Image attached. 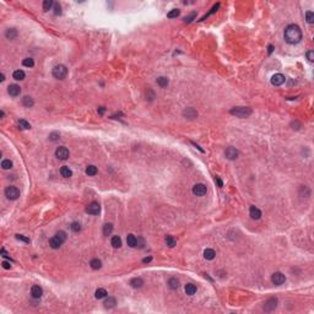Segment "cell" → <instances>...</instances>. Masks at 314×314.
Segmentation results:
<instances>
[{"mask_svg": "<svg viewBox=\"0 0 314 314\" xmlns=\"http://www.w3.org/2000/svg\"><path fill=\"white\" fill-rule=\"evenodd\" d=\"M5 37L10 39V41H14L16 37H17V31L15 28H9V30H6L5 32Z\"/></svg>", "mask_w": 314, "mask_h": 314, "instance_id": "44dd1931", "label": "cell"}, {"mask_svg": "<svg viewBox=\"0 0 314 314\" xmlns=\"http://www.w3.org/2000/svg\"><path fill=\"white\" fill-rule=\"evenodd\" d=\"M61 244H63V242L58 238L57 236H54L53 238L49 239V246H51L53 249H58V248H60V247H61Z\"/></svg>", "mask_w": 314, "mask_h": 314, "instance_id": "2e32d148", "label": "cell"}, {"mask_svg": "<svg viewBox=\"0 0 314 314\" xmlns=\"http://www.w3.org/2000/svg\"><path fill=\"white\" fill-rule=\"evenodd\" d=\"M271 281H273L274 285L280 286L286 281V277H285V275L282 273H274L273 276H271Z\"/></svg>", "mask_w": 314, "mask_h": 314, "instance_id": "ba28073f", "label": "cell"}, {"mask_svg": "<svg viewBox=\"0 0 314 314\" xmlns=\"http://www.w3.org/2000/svg\"><path fill=\"white\" fill-rule=\"evenodd\" d=\"M98 113H100V114H103V113H104V108H103V107H100V108H98Z\"/></svg>", "mask_w": 314, "mask_h": 314, "instance_id": "db71d44e", "label": "cell"}, {"mask_svg": "<svg viewBox=\"0 0 314 314\" xmlns=\"http://www.w3.org/2000/svg\"><path fill=\"white\" fill-rule=\"evenodd\" d=\"M183 117L187 118V119H195V118L198 117V112L195 110L194 108H192V107L185 108L183 110Z\"/></svg>", "mask_w": 314, "mask_h": 314, "instance_id": "8fae6325", "label": "cell"}, {"mask_svg": "<svg viewBox=\"0 0 314 314\" xmlns=\"http://www.w3.org/2000/svg\"><path fill=\"white\" fill-rule=\"evenodd\" d=\"M8 92H9L10 96L16 97V96H19L21 93V87L19 85H16V83H12V85H10L8 87Z\"/></svg>", "mask_w": 314, "mask_h": 314, "instance_id": "4fadbf2b", "label": "cell"}, {"mask_svg": "<svg viewBox=\"0 0 314 314\" xmlns=\"http://www.w3.org/2000/svg\"><path fill=\"white\" fill-rule=\"evenodd\" d=\"M86 174L87 176H96L97 174V167L96 166H87L86 168Z\"/></svg>", "mask_w": 314, "mask_h": 314, "instance_id": "4dcf8cb0", "label": "cell"}, {"mask_svg": "<svg viewBox=\"0 0 314 314\" xmlns=\"http://www.w3.org/2000/svg\"><path fill=\"white\" fill-rule=\"evenodd\" d=\"M249 215H250V217H252L253 220H259L261 217V211L255 206H250Z\"/></svg>", "mask_w": 314, "mask_h": 314, "instance_id": "5bb4252c", "label": "cell"}, {"mask_svg": "<svg viewBox=\"0 0 314 314\" xmlns=\"http://www.w3.org/2000/svg\"><path fill=\"white\" fill-rule=\"evenodd\" d=\"M285 81H286V78L282 74H275L273 78H271V83H273L274 86H281Z\"/></svg>", "mask_w": 314, "mask_h": 314, "instance_id": "30bf717a", "label": "cell"}, {"mask_svg": "<svg viewBox=\"0 0 314 314\" xmlns=\"http://www.w3.org/2000/svg\"><path fill=\"white\" fill-rule=\"evenodd\" d=\"M22 65L26 66V68H32L34 65V61H33L32 58H26V59L22 60Z\"/></svg>", "mask_w": 314, "mask_h": 314, "instance_id": "d590c367", "label": "cell"}, {"mask_svg": "<svg viewBox=\"0 0 314 314\" xmlns=\"http://www.w3.org/2000/svg\"><path fill=\"white\" fill-rule=\"evenodd\" d=\"M52 6H53V1H52V0H44V1H43V10L44 11H48V10L52 8Z\"/></svg>", "mask_w": 314, "mask_h": 314, "instance_id": "b9f144b4", "label": "cell"}, {"mask_svg": "<svg viewBox=\"0 0 314 314\" xmlns=\"http://www.w3.org/2000/svg\"><path fill=\"white\" fill-rule=\"evenodd\" d=\"M277 307V298L275 297H271L269 298L266 302H265L264 304V310L265 312H271V310H274L275 308Z\"/></svg>", "mask_w": 314, "mask_h": 314, "instance_id": "52a82bcc", "label": "cell"}, {"mask_svg": "<svg viewBox=\"0 0 314 314\" xmlns=\"http://www.w3.org/2000/svg\"><path fill=\"white\" fill-rule=\"evenodd\" d=\"M152 260V256H147V258H145V259H142V263H150Z\"/></svg>", "mask_w": 314, "mask_h": 314, "instance_id": "f5cc1de1", "label": "cell"}, {"mask_svg": "<svg viewBox=\"0 0 314 314\" xmlns=\"http://www.w3.org/2000/svg\"><path fill=\"white\" fill-rule=\"evenodd\" d=\"M204 256H205V259H207V260H212V259H215L216 253H215L214 249L207 248V249H205V252H204Z\"/></svg>", "mask_w": 314, "mask_h": 314, "instance_id": "603a6c76", "label": "cell"}, {"mask_svg": "<svg viewBox=\"0 0 314 314\" xmlns=\"http://www.w3.org/2000/svg\"><path fill=\"white\" fill-rule=\"evenodd\" d=\"M195 17H197V12H192L189 16H187V17L184 19V22H185V23H189V22H192V21H193Z\"/></svg>", "mask_w": 314, "mask_h": 314, "instance_id": "ee69618b", "label": "cell"}, {"mask_svg": "<svg viewBox=\"0 0 314 314\" xmlns=\"http://www.w3.org/2000/svg\"><path fill=\"white\" fill-rule=\"evenodd\" d=\"M101 211V206L97 201H92L87 207H86V212L90 215H98Z\"/></svg>", "mask_w": 314, "mask_h": 314, "instance_id": "8992f818", "label": "cell"}, {"mask_svg": "<svg viewBox=\"0 0 314 314\" xmlns=\"http://www.w3.org/2000/svg\"><path fill=\"white\" fill-rule=\"evenodd\" d=\"M179 14H180V10H178V9H173V10H171L168 14H167V17H169V19L178 17V16H179Z\"/></svg>", "mask_w": 314, "mask_h": 314, "instance_id": "8d00e7d4", "label": "cell"}, {"mask_svg": "<svg viewBox=\"0 0 314 314\" xmlns=\"http://www.w3.org/2000/svg\"><path fill=\"white\" fill-rule=\"evenodd\" d=\"M60 174L64 178H70L71 176H73V171L69 168L68 166H63L61 168H60Z\"/></svg>", "mask_w": 314, "mask_h": 314, "instance_id": "d6986e66", "label": "cell"}, {"mask_svg": "<svg viewBox=\"0 0 314 314\" xmlns=\"http://www.w3.org/2000/svg\"><path fill=\"white\" fill-rule=\"evenodd\" d=\"M4 80H5V76H4V74H1V79H0V81H1V82H3Z\"/></svg>", "mask_w": 314, "mask_h": 314, "instance_id": "9f6ffc18", "label": "cell"}, {"mask_svg": "<svg viewBox=\"0 0 314 314\" xmlns=\"http://www.w3.org/2000/svg\"><path fill=\"white\" fill-rule=\"evenodd\" d=\"M1 167L4 169H10L12 167V162L10 161V159H4V161L1 162Z\"/></svg>", "mask_w": 314, "mask_h": 314, "instance_id": "ab89813d", "label": "cell"}, {"mask_svg": "<svg viewBox=\"0 0 314 314\" xmlns=\"http://www.w3.org/2000/svg\"><path fill=\"white\" fill-rule=\"evenodd\" d=\"M69 150L66 147H64V146H60V147H58L57 150H55V156H57L59 159H66L69 157Z\"/></svg>", "mask_w": 314, "mask_h": 314, "instance_id": "9c48e42d", "label": "cell"}, {"mask_svg": "<svg viewBox=\"0 0 314 314\" xmlns=\"http://www.w3.org/2000/svg\"><path fill=\"white\" fill-rule=\"evenodd\" d=\"M229 113L237 118H242L243 119V118H248L252 114V108H249V107H233L229 110Z\"/></svg>", "mask_w": 314, "mask_h": 314, "instance_id": "7a4b0ae2", "label": "cell"}, {"mask_svg": "<svg viewBox=\"0 0 314 314\" xmlns=\"http://www.w3.org/2000/svg\"><path fill=\"white\" fill-rule=\"evenodd\" d=\"M107 291L104 290V288H98L96 292H95V297L97 298V299H102V298H104V297H107Z\"/></svg>", "mask_w": 314, "mask_h": 314, "instance_id": "484cf974", "label": "cell"}, {"mask_svg": "<svg viewBox=\"0 0 314 314\" xmlns=\"http://www.w3.org/2000/svg\"><path fill=\"white\" fill-rule=\"evenodd\" d=\"M215 180H216V183H217V185H219V187H223V183H222V180H221V179H220L219 177H216V179H215Z\"/></svg>", "mask_w": 314, "mask_h": 314, "instance_id": "816d5d0a", "label": "cell"}, {"mask_svg": "<svg viewBox=\"0 0 314 314\" xmlns=\"http://www.w3.org/2000/svg\"><path fill=\"white\" fill-rule=\"evenodd\" d=\"M3 268L8 270V269L11 268V265H10V263H8V261H3Z\"/></svg>", "mask_w": 314, "mask_h": 314, "instance_id": "f907efd6", "label": "cell"}, {"mask_svg": "<svg viewBox=\"0 0 314 314\" xmlns=\"http://www.w3.org/2000/svg\"><path fill=\"white\" fill-rule=\"evenodd\" d=\"M16 239L22 241V242H25V243H30V242H31L30 238H27V237H25L23 234H16Z\"/></svg>", "mask_w": 314, "mask_h": 314, "instance_id": "bcb514c9", "label": "cell"}, {"mask_svg": "<svg viewBox=\"0 0 314 314\" xmlns=\"http://www.w3.org/2000/svg\"><path fill=\"white\" fill-rule=\"evenodd\" d=\"M31 295H32L33 298H41L42 295H43V290H42L39 286L34 285V286H32V288H31Z\"/></svg>", "mask_w": 314, "mask_h": 314, "instance_id": "9a60e30c", "label": "cell"}, {"mask_svg": "<svg viewBox=\"0 0 314 314\" xmlns=\"http://www.w3.org/2000/svg\"><path fill=\"white\" fill-rule=\"evenodd\" d=\"M53 76L55 79H58V80H63V79H65L66 78V75H68V68L65 65H63V64H59V65H55L53 68V71H52Z\"/></svg>", "mask_w": 314, "mask_h": 314, "instance_id": "3957f363", "label": "cell"}, {"mask_svg": "<svg viewBox=\"0 0 314 314\" xmlns=\"http://www.w3.org/2000/svg\"><path fill=\"white\" fill-rule=\"evenodd\" d=\"M55 236H57V237H58V238H59V239H60L63 243H64V242L66 241V234H65V232L59 231V232H58L57 234H55Z\"/></svg>", "mask_w": 314, "mask_h": 314, "instance_id": "f6af8a7d", "label": "cell"}, {"mask_svg": "<svg viewBox=\"0 0 314 314\" xmlns=\"http://www.w3.org/2000/svg\"><path fill=\"white\" fill-rule=\"evenodd\" d=\"M103 304H104L106 308H113V307H115V304H117V301H115L114 297H108V298H106V301H104Z\"/></svg>", "mask_w": 314, "mask_h": 314, "instance_id": "7402d4cb", "label": "cell"}, {"mask_svg": "<svg viewBox=\"0 0 314 314\" xmlns=\"http://www.w3.org/2000/svg\"><path fill=\"white\" fill-rule=\"evenodd\" d=\"M25 73L22 71V70H16V71H14V74H12V78L15 79V80H17V81H21V80H23L25 79Z\"/></svg>", "mask_w": 314, "mask_h": 314, "instance_id": "4316f807", "label": "cell"}, {"mask_svg": "<svg viewBox=\"0 0 314 314\" xmlns=\"http://www.w3.org/2000/svg\"><path fill=\"white\" fill-rule=\"evenodd\" d=\"M113 231V225L112 223H106V225L103 226V234L104 236H109Z\"/></svg>", "mask_w": 314, "mask_h": 314, "instance_id": "f1b7e54d", "label": "cell"}, {"mask_svg": "<svg viewBox=\"0 0 314 314\" xmlns=\"http://www.w3.org/2000/svg\"><path fill=\"white\" fill-rule=\"evenodd\" d=\"M54 14H55V15H60V14H61V6L58 3L54 4Z\"/></svg>", "mask_w": 314, "mask_h": 314, "instance_id": "7dc6e473", "label": "cell"}, {"mask_svg": "<svg viewBox=\"0 0 314 314\" xmlns=\"http://www.w3.org/2000/svg\"><path fill=\"white\" fill-rule=\"evenodd\" d=\"M90 265H91V268H92L93 270H98V269H101V266H102V263H101V260H98V259H93V260H91Z\"/></svg>", "mask_w": 314, "mask_h": 314, "instance_id": "d6a6232c", "label": "cell"}, {"mask_svg": "<svg viewBox=\"0 0 314 314\" xmlns=\"http://www.w3.org/2000/svg\"><path fill=\"white\" fill-rule=\"evenodd\" d=\"M303 37L302 34V31L301 28L297 26V25H288L287 27L285 28V32H283V38L285 41L287 42L288 44H297L301 42Z\"/></svg>", "mask_w": 314, "mask_h": 314, "instance_id": "6da1fadb", "label": "cell"}, {"mask_svg": "<svg viewBox=\"0 0 314 314\" xmlns=\"http://www.w3.org/2000/svg\"><path fill=\"white\" fill-rule=\"evenodd\" d=\"M206 192H207V188L203 183H198L193 187V194L197 195V197H203V195L206 194Z\"/></svg>", "mask_w": 314, "mask_h": 314, "instance_id": "5b68a950", "label": "cell"}, {"mask_svg": "<svg viewBox=\"0 0 314 314\" xmlns=\"http://www.w3.org/2000/svg\"><path fill=\"white\" fill-rule=\"evenodd\" d=\"M166 243H167V246H168V247L173 248L174 246H176V243H177V242H176V239H174L172 236H167V237H166Z\"/></svg>", "mask_w": 314, "mask_h": 314, "instance_id": "e575fe53", "label": "cell"}, {"mask_svg": "<svg viewBox=\"0 0 314 314\" xmlns=\"http://www.w3.org/2000/svg\"><path fill=\"white\" fill-rule=\"evenodd\" d=\"M110 244L114 248H120L122 247V239H120V237L119 236H113V237H112Z\"/></svg>", "mask_w": 314, "mask_h": 314, "instance_id": "cb8c5ba5", "label": "cell"}, {"mask_svg": "<svg viewBox=\"0 0 314 314\" xmlns=\"http://www.w3.org/2000/svg\"><path fill=\"white\" fill-rule=\"evenodd\" d=\"M127 243H128V246L131 247V248H134L137 246V239H136V237L134 234H128L127 236Z\"/></svg>", "mask_w": 314, "mask_h": 314, "instance_id": "ffe728a7", "label": "cell"}, {"mask_svg": "<svg viewBox=\"0 0 314 314\" xmlns=\"http://www.w3.org/2000/svg\"><path fill=\"white\" fill-rule=\"evenodd\" d=\"M273 51H274V47L273 46H269V54L273 53Z\"/></svg>", "mask_w": 314, "mask_h": 314, "instance_id": "11a10c76", "label": "cell"}, {"mask_svg": "<svg viewBox=\"0 0 314 314\" xmlns=\"http://www.w3.org/2000/svg\"><path fill=\"white\" fill-rule=\"evenodd\" d=\"M219 8H220V4H216V5H214V6H212V9H211L210 11H209V12L206 14V15H205L204 17H201V20H200V21H203V20H206V19H207L209 16H210V15H212L214 12H216V11H217V9H219Z\"/></svg>", "mask_w": 314, "mask_h": 314, "instance_id": "836d02e7", "label": "cell"}, {"mask_svg": "<svg viewBox=\"0 0 314 314\" xmlns=\"http://www.w3.org/2000/svg\"><path fill=\"white\" fill-rule=\"evenodd\" d=\"M130 285L134 288H140V287H142V285H144V280H142L141 277H134L130 281Z\"/></svg>", "mask_w": 314, "mask_h": 314, "instance_id": "ac0fdd59", "label": "cell"}, {"mask_svg": "<svg viewBox=\"0 0 314 314\" xmlns=\"http://www.w3.org/2000/svg\"><path fill=\"white\" fill-rule=\"evenodd\" d=\"M22 103H23V106H25V107H28V108H30V107L33 106V103H34V102H33V100L31 98V97L25 96L23 98H22Z\"/></svg>", "mask_w": 314, "mask_h": 314, "instance_id": "f546056e", "label": "cell"}, {"mask_svg": "<svg viewBox=\"0 0 314 314\" xmlns=\"http://www.w3.org/2000/svg\"><path fill=\"white\" fill-rule=\"evenodd\" d=\"M168 286H169V288H172V290H177L179 287V281L177 280L176 277H172V278L168 280Z\"/></svg>", "mask_w": 314, "mask_h": 314, "instance_id": "83f0119b", "label": "cell"}, {"mask_svg": "<svg viewBox=\"0 0 314 314\" xmlns=\"http://www.w3.org/2000/svg\"><path fill=\"white\" fill-rule=\"evenodd\" d=\"M299 195H301L302 198H308L309 195H310L309 188H308V187H305V185H302V187H301V189H299Z\"/></svg>", "mask_w": 314, "mask_h": 314, "instance_id": "d4e9b609", "label": "cell"}, {"mask_svg": "<svg viewBox=\"0 0 314 314\" xmlns=\"http://www.w3.org/2000/svg\"><path fill=\"white\" fill-rule=\"evenodd\" d=\"M168 79L167 78H164V76H159V78H157V83L161 87H166L167 85H168Z\"/></svg>", "mask_w": 314, "mask_h": 314, "instance_id": "1f68e13d", "label": "cell"}, {"mask_svg": "<svg viewBox=\"0 0 314 314\" xmlns=\"http://www.w3.org/2000/svg\"><path fill=\"white\" fill-rule=\"evenodd\" d=\"M19 127H20L21 129H30V128H31V125H30L28 122H26L25 119H20V122H19Z\"/></svg>", "mask_w": 314, "mask_h": 314, "instance_id": "f35d334b", "label": "cell"}, {"mask_svg": "<svg viewBox=\"0 0 314 314\" xmlns=\"http://www.w3.org/2000/svg\"><path fill=\"white\" fill-rule=\"evenodd\" d=\"M49 139H51L52 141L58 140V139H59V134H58V132H52V134L49 135Z\"/></svg>", "mask_w": 314, "mask_h": 314, "instance_id": "681fc988", "label": "cell"}, {"mask_svg": "<svg viewBox=\"0 0 314 314\" xmlns=\"http://www.w3.org/2000/svg\"><path fill=\"white\" fill-rule=\"evenodd\" d=\"M305 20L308 23H313L314 21V12L313 11H307L305 12Z\"/></svg>", "mask_w": 314, "mask_h": 314, "instance_id": "74e56055", "label": "cell"}, {"mask_svg": "<svg viewBox=\"0 0 314 314\" xmlns=\"http://www.w3.org/2000/svg\"><path fill=\"white\" fill-rule=\"evenodd\" d=\"M184 290H185V293L189 295V296H193V295L197 293V286L193 285V283H187Z\"/></svg>", "mask_w": 314, "mask_h": 314, "instance_id": "e0dca14e", "label": "cell"}, {"mask_svg": "<svg viewBox=\"0 0 314 314\" xmlns=\"http://www.w3.org/2000/svg\"><path fill=\"white\" fill-rule=\"evenodd\" d=\"M307 58H308V60L310 63L314 61V52L313 51H308V52H307Z\"/></svg>", "mask_w": 314, "mask_h": 314, "instance_id": "c3c4849f", "label": "cell"}, {"mask_svg": "<svg viewBox=\"0 0 314 314\" xmlns=\"http://www.w3.org/2000/svg\"><path fill=\"white\" fill-rule=\"evenodd\" d=\"M5 195L9 200H16L20 197V190L16 187H8L5 189Z\"/></svg>", "mask_w": 314, "mask_h": 314, "instance_id": "277c9868", "label": "cell"}, {"mask_svg": "<svg viewBox=\"0 0 314 314\" xmlns=\"http://www.w3.org/2000/svg\"><path fill=\"white\" fill-rule=\"evenodd\" d=\"M238 155H239L238 150L234 149V147H228V149H226V151H225V156H226L228 159H236L237 157H238Z\"/></svg>", "mask_w": 314, "mask_h": 314, "instance_id": "7c38bea8", "label": "cell"}, {"mask_svg": "<svg viewBox=\"0 0 314 314\" xmlns=\"http://www.w3.org/2000/svg\"><path fill=\"white\" fill-rule=\"evenodd\" d=\"M70 228L73 229L74 232H80L81 231V225L79 222H73L71 223V226H70Z\"/></svg>", "mask_w": 314, "mask_h": 314, "instance_id": "7bdbcfd3", "label": "cell"}, {"mask_svg": "<svg viewBox=\"0 0 314 314\" xmlns=\"http://www.w3.org/2000/svg\"><path fill=\"white\" fill-rule=\"evenodd\" d=\"M155 92L152 91L151 88H147V91H146V100H149V101H153V98H155Z\"/></svg>", "mask_w": 314, "mask_h": 314, "instance_id": "60d3db41", "label": "cell"}]
</instances>
